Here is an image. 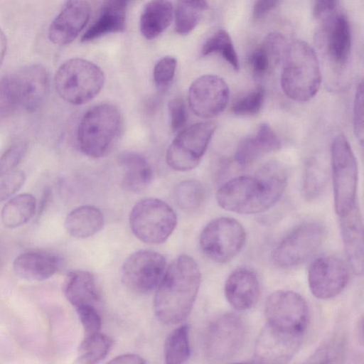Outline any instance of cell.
I'll return each mask as SVG.
<instances>
[{"label":"cell","mask_w":364,"mask_h":364,"mask_svg":"<svg viewBox=\"0 0 364 364\" xmlns=\"http://www.w3.org/2000/svg\"><path fill=\"white\" fill-rule=\"evenodd\" d=\"M338 0H315L314 6V16L319 18L333 11L337 4Z\"/></svg>","instance_id":"obj_47"},{"label":"cell","mask_w":364,"mask_h":364,"mask_svg":"<svg viewBox=\"0 0 364 364\" xmlns=\"http://www.w3.org/2000/svg\"><path fill=\"white\" fill-rule=\"evenodd\" d=\"M126 5L127 0H107L97 20L82 36V42L123 31L126 27Z\"/></svg>","instance_id":"obj_25"},{"label":"cell","mask_w":364,"mask_h":364,"mask_svg":"<svg viewBox=\"0 0 364 364\" xmlns=\"http://www.w3.org/2000/svg\"><path fill=\"white\" fill-rule=\"evenodd\" d=\"M208 8L206 0H176L175 28L178 33L186 35L199 23Z\"/></svg>","instance_id":"obj_31"},{"label":"cell","mask_w":364,"mask_h":364,"mask_svg":"<svg viewBox=\"0 0 364 364\" xmlns=\"http://www.w3.org/2000/svg\"><path fill=\"white\" fill-rule=\"evenodd\" d=\"M264 90L257 87L237 100L232 106L234 114L240 116L254 115L259 112L264 100Z\"/></svg>","instance_id":"obj_35"},{"label":"cell","mask_w":364,"mask_h":364,"mask_svg":"<svg viewBox=\"0 0 364 364\" xmlns=\"http://www.w3.org/2000/svg\"><path fill=\"white\" fill-rule=\"evenodd\" d=\"M351 46L350 28L343 15L335 18L328 35V48L332 58L339 64H344L349 55Z\"/></svg>","instance_id":"obj_29"},{"label":"cell","mask_w":364,"mask_h":364,"mask_svg":"<svg viewBox=\"0 0 364 364\" xmlns=\"http://www.w3.org/2000/svg\"><path fill=\"white\" fill-rule=\"evenodd\" d=\"M166 269V260L161 254L151 250H139L125 260L122 271L124 284L139 294H147L156 289Z\"/></svg>","instance_id":"obj_13"},{"label":"cell","mask_w":364,"mask_h":364,"mask_svg":"<svg viewBox=\"0 0 364 364\" xmlns=\"http://www.w3.org/2000/svg\"><path fill=\"white\" fill-rule=\"evenodd\" d=\"M342 240L348 262L357 275L363 272V228L357 204L346 215L339 217Z\"/></svg>","instance_id":"obj_20"},{"label":"cell","mask_w":364,"mask_h":364,"mask_svg":"<svg viewBox=\"0 0 364 364\" xmlns=\"http://www.w3.org/2000/svg\"><path fill=\"white\" fill-rule=\"evenodd\" d=\"M259 289L256 273L247 267L234 270L227 278L224 287L227 301L238 311L252 307L257 301Z\"/></svg>","instance_id":"obj_19"},{"label":"cell","mask_w":364,"mask_h":364,"mask_svg":"<svg viewBox=\"0 0 364 364\" xmlns=\"http://www.w3.org/2000/svg\"><path fill=\"white\" fill-rule=\"evenodd\" d=\"M19 107L8 76L0 80V119L11 115Z\"/></svg>","instance_id":"obj_39"},{"label":"cell","mask_w":364,"mask_h":364,"mask_svg":"<svg viewBox=\"0 0 364 364\" xmlns=\"http://www.w3.org/2000/svg\"><path fill=\"white\" fill-rule=\"evenodd\" d=\"M230 90L226 82L216 75H204L190 86L188 102L192 112L201 118L220 114L226 107Z\"/></svg>","instance_id":"obj_14"},{"label":"cell","mask_w":364,"mask_h":364,"mask_svg":"<svg viewBox=\"0 0 364 364\" xmlns=\"http://www.w3.org/2000/svg\"><path fill=\"white\" fill-rule=\"evenodd\" d=\"M174 198L181 208L188 210H195L203 203L205 190L198 181H184L176 186Z\"/></svg>","instance_id":"obj_34"},{"label":"cell","mask_w":364,"mask_h":364,"mask_svg":"<svg viewBox=\"0 0 364 364\" xmlns=\"http://www.w3.org/2000/svg\"><path fill=\"white\" fill-rule=\"evenodd\" d=\"M331 167L334 207L339 217L348 213L356 205L358 165L350 145L343 134L331 144Z\"/></svg>","instance_id":"obj_6"},{"label":"cell","mask_w":364,"mask_h":364,"mask_svg":"<svg viewBox=\"0 0 364 364\" xmlns=\"http://www.w3.org/2000/svg\"><path fill=\"white\" fill-rule=\"evenodd\" d=\"M215 129L214 122H203L180 130L166 151L168 166L178 171L195 168L204 155Z\"/></svg>","instance_id":"obj_8"},{"label":"cell","mask_w":364,"mask_h":364,"mask_svg":"<svg viewBox=\"0 0 364 364\" xmlns=\"http://www.w3.org/2000/svg\"><path fill=\"white\" fill-rule=\"evenodd\" d=\"M63 294L75 308L85 306L99 307L100 296L94 276L87 271L70 272L65 277Z\"/></svg>","instance_id":"obj_22"},{"label":"cell","mask_w":364,"mask_h":364,"mask_svg":"<svg viewBox=\"0 0 364 364\" xmlns=\"http://www.w3.org/2000/svg\"><path fill=\"white\" fill-rule=\"evenodd\" d=\"M304 333L284 330L269 323L258 336L254 360L262 363H286L297 352Z\"/></svg>","instance_id":"obj_15"},{"label":"cell","mask_w":364,"mask_h":364,"mask_svg":"<svg viewBox=\"0 0 364 364\" xmlns=\"http://www.w3.org/2000/svg\"><path fill=\"white\" fill-rule=\"evenodd\" d=\"M235 49L229 33L220 29L216 31L203 44L201 55L205 56L213 53H220L225 57Z\"/></svg>","instance_id":"obj_38"},{"label":"cell","mask_w":364,"mask_h":364,"mask_svg":"<svg viewBox=\"0 0 364 364\" xmlns=\"http://www.w3.org/2000/svg\"><path fill=\"white\" fill-rule=\"evenodd\" d=\"M8 76L19 107L29 112L38 109L49 90V77L46 69L41 65H32Z\"/></svg>","instance_id":"obj_17"},{"label":"cell","mask_w":364,"mask_h":364,"mask_svg":"<svg viewBox=\"0 0 364 364\" xmlns=\"http://www.w3.org/2000/svg\"><path fill=\"white\" fill-rule=\"evenodd\" d=\"M200 280L199 267L191 257L174 259L156 287L154 309L158 320L167 325L182 322L193 306Z\"/></svg>","instance_id":"obj_2"},{"label":"cell","mask_w":364,"mask_h":364,"mask_svg":"<svg viewBox=\"0 0 364 364\" xmlns=\"http://www.w3.org/2000/svg\"><path fill=\"white\" fill-rule=\"evenodd\" d=\"M28 149L27 143L19 141L8 148L0 156V176H4L18 165Z\"/></svg>","instance_id":"obj_37"},{"label":"cell","mask_w":364,"mask_h":364,"mask_svg":"<svg viewBox=\"0 0 364 364\" xmlns=\"http://www.w3.org/2000/svg\"><path fill=\"white\" fill-rule=\"evenodd\" d=\"M264 314L267 323L297 333H304L309 321V309L304 298L288 290H279L267 299Z\"/></svg>","instance_id":"obj_12"},{"label":"cell","mask_w":364,"mask_h":364,"mask_svg":"<svg viewBox=\"0 0 364 364\" xmlns=\"http://www.w3.org/2000/svg\"><path fill=\"white\" fill-rule=\"evenodd\" d=\"M349 272L346 264L334 257H321L310 266L308 282L311 293L318 299L337 296L346 287Z\"/></svg>","instance_id":"obj_16"},{"label":"cell","mask_w":364,"mask_h":364,"mask_svg":"<svg viewBox=\"0 0 364 364\" xmlns=\"http://www.w3.org/2000/svg\"><path fill=\"white\" fill-rule=\"evenodd\" d=\"M109 363H131V364H142L145 363L146 360L139 355L136 354H122L114 358L111 360Z\"/></svg>","instance_id":"obj_48"},{"label":"cell","mask_w":364,"mask_h":364,"mask_svg":"<svg viewBox=\"0 0 364 364\" xmlns=\"http://www.w3.org/2000/svg\"><path fill=\"white\" fill-rule=\"evenodd\" d=\"M168 109L171 129L173 132H178L184 128L188 119V112L183 98L176 96L171 99L168 102Z\"/></svg>","instance_id":"obj_40"},{"label":"cell","mask_w":364,"mask_h":364,"mask_svg":"<svg viewBox=\"0 0 364 364\" xmlns=\"http://www.w3.org/2000/svg\"><path fill=\"white\" fill-rule=\"evenodd\" d=\"M281 146L277 134L269 124L264 122L255 134L240 141L235 154V160L238 165L245 166L265 154L279 150Z\"/></svg>","instance_id":"obj_21"},{"label":"cell","mask_w":364,"mask_h":364,"mask_svg":"<svg viewBox=\"0 0 364 364\" xmlns=\"http://www.w3.org/2000/svg\"><path fill=\"white\" fill-rule=\"evenodd\" d=\"M6 38L2 30L0 28V66L2 64L6 52Z\"/></svg>","instance_id":"obj_49"},{"label":"cell","mask_w":364,"mask_h":364,"mask_svg":"<svg viewBox=\"0 0 364 364\" xmlns=\"http://www.w3.org/2000/svg\"><path fill=\"white\" fill-rule=\"evenodd\" d=\"M113 345L112 338L100 331L85 335L75 362L80 364L99 363L108 355Z\"/></svg>","instance_id":"obj_30"},{"label":"cell","mask_w":364,"mask_h":364,"mask_svg":"<svg viewBox=\"0 0 364 364\" xmlns=\"http://www.w3.org/2000/svg\"><path fill=\"white\" fill-rule=\"evenodd\" d=\"M36 209V200L32 194H18L4 205L1 210L2 223L9 228L20 227L33 217Z\"/></svg>","instance_id":"obj_28"},{"label":"cell","mask_w":364,"mask_h":364,"mask_svg":"<svg viewBox=\"0 0 364 364\" xmlns=\"http://www.w3.org/2000/svg\"><path fill=\"white\" fill-rule=\"evenodd\" d=\"M284 40L283 36L277 32L268 33L264 38L261 47L266 51L272 63H277L283 58L287 48Z\"/></svg>","instance_id":"obj_44"},{"label":"cell","mask_w":364,"mask_h":364,"mask_svg":"<svg viewBox=\"0 0 364 364\" xmlns=\"http://www.w3.org/2000/svg\"><path fill=\"white\" fill-rule=\"evenodd\" d=\"M325 235V228L318 223L301 224L274 248L272 252L274 263L282 268H291L302 264L317 250Z\"/></svg>","instance_id":"obj_10"},{"label":"cell","mask_w":364,"mask_h":364,"mask_svg":"<svg viewBox=\"0 0 364 364\" xmlns=\"http://www.w3.org/2000/svg\"><path fill=\"white\" fill-rule=\"evenodd\" d=\"M327 181L325 166L316 157L309 158L305 165L303 193L307 200L318 198L323 191Z\"/></svg>","instance_id":"obj_33"},{"label":"cell","mask_w":364,"mask_h":364,"mask_svg":"<svg viewBox=\"0 0 364 364\" xmlns=\"http://www.w3.org/2000/svg\"><path fill=\"white\" fill-rule=\"evenodd\" d=\"M58 262L52 254L40 251L21 253L14 261L16 274L28 281H43L51 277L57 271Z\"/></svg>","instance_id":"obj_23"},{"label":"cell","mask_w":364,"mask_h":364,"mask_svg":"<svg viewBox=\"0 0 364 364\" xmlns=\"http://www.w3.org/2000/svg\"><path fill=\"white\" fill-rule=\"evenodd\" d=\"M250 62L255 73L258 75L265 74L272 64L269 55L262 47L252 53Z\"/></svg>","instance_id":"obj_45"},{"label":"cell","mask_w":364,"mask_h":364,"mask_svg":"<svg viewBox=\"0 0 364 364\" xmlns=\"http://www.w3.org/2000/svg\"><path fill=\"white\" fill-rule=\"evenodd\" d=\"M90 13L86 0H68L50 26V41L59 46L70 43L87 24Z\"/></svg>","instance_id":"obj_18"},{"label":"cell","mask_w":364,"mask_h":364,"mask_svg":"<svg viewBox=\"0 0 364 364\" xmlns=\"http://www.w3.org/2000/svg\"><path fill=\"white\" fill-rule=\"evenodd\" d=\"M245 328L242 319L234 314H225L211 322L205 336V352L213 361L234 357L242 348Z\"/></svg>","instance_id":"obj_11"},{"label":"cell","mask_w":364,"mask_h":364,"mask_svg":"<svg viewBox=\"0 0 364 364\" xmlns=\"http://www.w3.org/2000/svg\"><path fill=\"white\" fill-rule=\"evenodd\" d=\"M5 176L0 181V202L16 193L26 181V174L23 171H11Z\"/></svg>","instance_id":"obj_43"},{"label":"cell","mask_w":364,"mask_h":364,"mask_svg":"<svg viewBox=\"0 0 364 364\" xmlns=\"http://www.w3.org/2000/svg\"><path fill=\"white\" fill-rule=\"evenodd\" d=\"M124 170L122 186L127 191L139 193L145 190L153 179V170L147 160L134 151H125L119 157Z\"/></svg>","instance_id":"obj_24"},{"label":"cell","mask_w":364,"mask_h":364,"mask_svg":"<svg viewBox=\"0 0 364 364\" xmlns=\"http://www.w3.org/2000/svg\"><path fill=\"white\" fill-rule=\"evenodd\" d=\"M173 9L168 0H151L148 2L141 15L140 30L147 39H154L171 24Z\"/></svg>","instance_id":"obj_27"},{"label":"cell","mask_w":364,"mask_h":364,"mask_svg":"<svg viewBox=\"0 0 364 364\" xmlns=\"http://www.w3.org/2000/svg\"><path fill=\"white\" fill-rule=\"evenodd\" d=\"M287 183V173L282 164L268 161L253 176H238L225 183L216 193V200L228 211L259 213L280 199Z\"/></svg>","instance_id":"obj_1"},{"label":"cell","mask_w":364,"mask_h":364,"mask_svg":"<svg viewBox=\"0 0 364 364\" xmlns=\"http://www.w3.org/2000/svg\"><path fill=\"white\" fill-rule=\"evenodd\" d=\"M122 126L119 110L113 105L99 104L82 116L77 131L80 150L87 156L106 155L120 136Z\"/></svg>","instance_id":"obj_4"},{"label":"cell","mask_w":364,"mask_h":364,"mask_svg":"<svg viewBox=\"0 0 364 364\" xmlns=\"http://www.w3.org/2000/svg\"><path fill=\"white\" fill-rule=\"evenodd\" d=\"M177 60L175 58L166 56L156 63L153 77L156 87L159 91H166L174 77Z\"/></svg>","instance_id":"obj_36"},{"label":"cell","mask_w":364,"mask_h":364,"mask_svg":"<svg viewBox=\"0 0 364 364\" xmlns=\"http://www.w3.org/2000/svg\"><path fill=\"white\" fill-rule=\"evenodd\" d=\"M104 225L101 210L90 205L73 210L67 216L65 228L68 233L77 239H85L98 232Z\"/></svg>","instance_id":"obj_26"},{"label":"cell","mask_w":364,"mask_h":364,"mask_svg":"<svg viewBox=\"0 0 364 364\" xmlns=\"http://www.w3.org/2000/svg\"><path fill=\"white\" fill-rule=\"evenodd\" d=\"M129 220L134 235L149 244L166 241L177 224V217L172 208L156 198H144L136 203Z\"/></svg>","instance_id":"obj_7"},{"label":"cell","mask_w":364,"mask_h":364,"mask_svg":"<svg viewBox=\"0 0 364 364\" xmlns=\"http://www.w3.org/2000/svg\"><path fill=\"white\" fill-rule=\"evenodd\" d=\"M363 101V82L361 81L358 83L355 91L353 116L354 133L361 146H363L364 136Z\"/></svg>","instance_id":"obj_41"},{"label":"cell","mask_w":364,"mask_h":364,"mask_svg":"<svg viewBox=\"0 0 364 364\" xmlns=\"http://www.w3.org/2000/svg\"><path fill=\"white\" fill-rule=\"evenodd\" d=\"M76 311L82 325L85 335L100 331L102 318L98 307L85 306L77 308Z\"/></svg>","instance_id":"obj_42"},{"label":"cell","mask_w":364,"mask_h":364,"mask_svg":"<svg viewBox=\"0 0 364 364\" xmlns=\"http://www.w3.org/2000/svg\"><path fill=\"white\" fill-rule=\"evenodd\" d=\"M280 0H256L253 6V16L261 18L274 9Z\"/></svg>","instance_id":"obj_46"},{"label":"cell","mask_w":364,"mask_h":364,"mask_svg":"<svg viewBox=\"0 0 364 364\" xmlns=\"http://www.w3.org/2000/svg\"><path fill=\"white\" fill-rule=\"evenodd\" d=\"M188 326L181 325L175 328L166 338L164 354L165 363L181 364L185 363L190 356Z\"/></svg>","instance_id":"obj_32"},{"label":"cell","mask_w":364,"mask_h":364,"mask_svg":"<svg viewBox=\"0 0 364 364\" xmlns=\"http://www.w3.org/2000/svg\"><path fill=\"white\" fill-rule=\"evenodd\" d=\"M54 83L61 98L73 105H82L100 92L105 83V75L95 63L82 58H73L58 68Z\"/></svg>","instance_id":"obj_5"},{"label":"cell","mask_w":364,"mask_h":364,"mask_svg":"<svg viewBox=\"0 0 364 364\" xmlns=\"http://www.w3.org/2000/svg\"><path fill=\"white\" fill-rule=\"evenodd\" d=\"M280 82L284 94L293 100L306 102L316 95L321 73L317 55L309 43L296 40L287 47Z\"/></svg>","instance_id":"obj_3"},{"label":"cell","mask_w":364,"mask_h":364,"mask_svg":"<svg viewBox=\"0 0 364 364\" xmlns=\"http://www.w3.org/2000/svg\"><path fill=\"white\" fill-rule=\"evenodd\" d=\"M245 237V230L237 220L222 217L205 225L200 235L199 245L209 259L225 263L241 250Z\"/></svg>","instance_id":"obj_9"}]
</instances>
